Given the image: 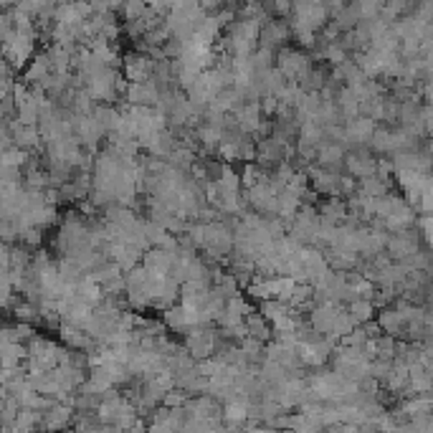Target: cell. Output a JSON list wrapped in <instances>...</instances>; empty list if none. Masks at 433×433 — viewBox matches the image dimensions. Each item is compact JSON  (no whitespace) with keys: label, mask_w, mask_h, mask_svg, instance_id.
<instances>
[{"label":"cell","mask_w":433,"mask_h":433,"mask_svg":"<svg viewBox=\"0 0 433 433\" xmlns=\"http://www.w3.org/2000/svg\"><path fill=\"white\" fill-rule=\"evenodd\" d=\"M127 102L129 105H139V107H157L160 102V89H157L155 81H132L127 87Z\"/></svg>","instance_id":"obj_7"},{"label":"cell","mask_w":433,"mask_h":433,"mask_svg":"<svg viewBox=\"0 0 433 433\" xmlns=\"http://www.w3.org/2000/svg\"><path fill=\"white\" fill-rule=\"evenodd\" d=\"M92 117H94V122H97L99 127H102V132H105V134L114 132L117 124H119V112L112 109V107H107V105L97 107V109L92 112Z\"/></svg>","instance_id":"obj_18"},{"label":"cell","mask_w":433,"mask_h":433,"mask_svg":"<svg viewBox=\"0 0 433 433\" xmlns=\"http://www.w3.org/2000/svg\"><path fill=\"white\" fill-rule=\"evenodd\" d=\"M8 129H11V142L21 150H36L41 144V132L36 124H23L16 119L8 124Z\"/></svg>","instance_id":"obj_9"},{"label":"cell","mask_w":433,"mask_h":433,"mask_svg":"<svg viewBox=\"0 0 433 433\" xmlns=\"http://www.w3.org/2000/svg\"><path fill=\"white\" fill-rule=\"evenodd\" d=\"M185 350L191 353V358L196 360H205L213 355L215 350V335L210 329H205L203 324H196V327L188 329V337H185Z\"/></svg>","instance_id":"obj_1"},{"label":"cell","mask_w":433,"mask_h":433,"mask_svg":"<svg viewBox=\"0 0 433 433\" xmlns=\"http://www.w3.org/2000/svg\"><path fill=\"white\" fill-rule=\"evenodd\" d=\"M345 168L347 173L353 175V178H370V175H375V168H378V160L370 152L365 150H355L350 155H345Z\"/></svg>","instance_id":"obj_8"},{"label":"cell","mask_w":433,"mask_h":433,"mask_svg":"<svg viewBox=\"0 0 433 433\" xmlns=\"http://www.w3.org/2000/svg\"><path fill=\"white\" fill-rule=\"evenodd\" d=\"M71 129H74V137L79 139V144L81 147H97L99 144V139L105 137V132H102V127H99L97 122H94V117L92 114H87V117H71Z\"/></svg>","instance_id":"obj_2"},{"label":"cell","mask_w":433,"mask_h":433,"mask_svg":"<svg viewBox=\"0 0 433 433\" xmlns=\"http://www.w3.org/2000/svg\"><path fill=\"white\" fill-rule=\"evenodd\" d=\"M238 178H241L243 188H249V185L261 183V180L266 178V173H264V170H259V168H254V165H246V168H243V175H238Z\"/></svg>","instance_id":"obj_22"},{"label":"cell","mask_w":433,"mask_h":433,"mask_svg":"<svg viewBox=\"0 0 433 433\" xmlns=\"http://www.w3.org/2000/svg\"><path fill=\"white\" fill-rule=\"evenodd\" d=\"M413 251H418V241H416V233H410V228L408 231L393 233V236L385 241V254L390 256V261L408 259Z\"/></svg>","instance_id":"obj_5"},{"label":"cell","mask_w":433,"mask_h":433,"mask_svg":"<svg viewBox=\"0 0 433 433\" xmlns=\"http://www.w3.org/2000/svg\"><path fill=\"white\" fill-rule=\"evenodd\" d=\"M162 403H165V408H183L185 403H188V393H185V390H173V387H170L168 393L162 395Z\"/></svg>","instance_id":"obj_21"},{"label":"cell","mask_w":433,"mask_h":433,"mask_svg":"<svg viewBox=\"0 0 433 433\" xmlns=\"http://www.w3.org/2000/svg\"><path fill=\"white\" fill-rule=\"evenodd\" d=\"M387 193V183L378 175H370V178H360L358 183V196L363 198H380Z\"/></svg>","instance_id":"obj_16"},{"label":"cell","mask_w":433,"mask_h":433,"mask_svg":"<svg viewBox=\"0 0 433 433\" xmlns=\"http://www.w3.org/2000/svg\"><path fill=\"white\" fill-rule=\"evenodd\" d=\"M378 127V122L375 119H370V117L365 114H358L353 117V119H347V142H353V144H365L370 139V134L375 132Z\"/></svg>","instance_id":"obj_11"},{"label":"cell","mask_w":433,"mask_h":433,"mask_svg":"<svg viewBox=\"0 0 433 433\" xmlns=\"http://www.w3.org/2000/svg\"><path fill=\"white\" fill-rule=\"evenodd\" d=\"M287 155H292V150H289L287 142H282L279 137H266L256 144L254 157L264 165V168H269V165H282V160Z\"/></svg>","instance_id":"obj_3"},{"label":"cell","mask_w":433,"mask_h":433,"mask_svg":"<svg viewBox=\"0 0 433 433\" xmlns=\"http://www.w3.org/2000/svg\"><path fill=\"white\" fill-rule=\"evenodd\" d=\"M373 312H375V304L370 299H353V301H347V314L355 319L358 324H365L373 319Z\"/></svg>","instance_id":"obj_17"},{"label":"cell","mask_w":433,"mask_h":433,"mask_svg":"<svg viewBox=\"0 0 433 433\" xmlns=\"http://www.w3.org/2000/svg\"><path fill=\"white\" fill-rule=\"evenodd\" d=\"M173 261H175V251L162 249V246H150V249L142 254V266L155 274H168Z\"/></svg>","instance_id":"obj_10"},{"label":"cell","mask_w":433,"mask_h":433,"mask_svg":"<svg viewBox=\"0 0 433 433\" xmlns=\"http://www.w3.org/2000/svg\"><path fill=\"white\" fill-rule=\"evenodd\" d=\"M378 327H380L383 332H387L390 337H398L403 335L408 324H405V317L398 306H385V309H380V314H378Z\"/></svg>","instance_id":"obj_13"},{"label":"cell","mask_w":433,"mask_h":433,"mask_svg":"<svg viewBox=\"0 0 433 433\" xmlns=\"http://www.w3.org/2000/svg\"><path fill=\"white\" fill-rule=\"evenodd\" d=\"M127 76L129 81H147L152 76V64L142 56L127 58Z\"/></svg>","instance_id":"obj_19"},{"label":"cell","mask_w":433,"mask_h":433,"mask_svg":"<svg viewBox=\"0 0 433 433\" xmlns=\"http://www.w3.org/2000/svg\"><path fill=\"white\" fill-rule=\"evenodd\" d=\"M243 324H246V335L249 337H256V340L261 342H269L272 340V324H269V319L264 317V314H254L249 312L246 317H243Z\"/></svg>","instance_id":"obj_15"},{"label":"cell","mask_w":433,"mask_h":433,"mask_svg":"<svg viewBox=\"0 0 433 433\" xmlns=\"http://www.w3.org/2000/svg\"><path fill=\"white\" fill-rule=\"evenodd\" d=\"M337 314H340V304H335V301H322L312 312V317H309V324H312V329L317 335L332 337ZM332 340H335V337H332Z\"/></svg>","instance_id":"obj_4"},{"label":"cell","mask_w":433,"mask_h":433,"mask_svg":"<svg viewBox=\"0 0 433 433\" xmlns=\"http://www.w3.org/2000/svg\"><path fill=\"white\" fill-rule=\"evenodd\" d=\"M370 144H373V150L375 152H383V155H393V132L390 129H378L370 134L368 139Z\"/></svg>","instance_id":"obj_20"},{"label":"cell","mask_w":433,"mask_h":433,"mask_svg":"<svg viewBox=\"0 0 433 433\" xmlns=\"http://www.w3.org/2000/svg\"><path fill=\"white\" fill-rule=\"evenodd\" d=\"M314 157H317L319 168H340L342 160H345V147L337 142H319L317 147H314Z\"/></svg>","instance_id":"obj_12"},{"label":"cell","mask_w":433,"mask_h":433,"mask_svg":"<svg viewBox=\"0 0 433 433\" xmlns=\"http://www.w3.org/2000/svg\"><path fill=\"white\" fill-rule=\"evenodd\" d=\"M236 127L241 129L243 134H251V132H259L264 129V122H261V109L259 105H243L241 109L236 112Z\"/></svg>","instance_id":"obj_14"},{"label":"cell","mask_w":433,"mask_h":433,"mask_svg":"<svg viewBox=\"0 0 433 433\" xmlns=\"http://www.w3.org/2000/svg\"><path fill=\"white\" fill-rule=\"evenodd\" d=\"M309 180H312L314 191L322 196H340L342 193V175L332 173L327 168H309Z\"/></svg>","instance_id":"obj_6"}]
</instances>
